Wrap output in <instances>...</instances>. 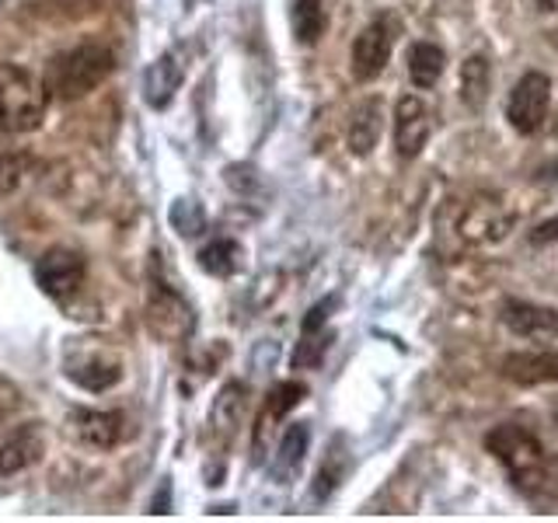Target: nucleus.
<instances>
[{
  "label": "nucleus",
  "mask_w": 558,
  "mask_h": 523,
  "mask_svg": "<svg viewBox=\"0 0 558 523\" xmlns=\"http://www.w3.org/2000/svg\"><path fill=\"white\" fill-rule=\"evenodd\" d=\"M116 70V52L105 42H81L74 49H63L46 66V92L63 101H77L92 95L98 84L109 81Z\"/></svg>",
  "instance_id": "1"
},
{
  "label": "nucleus",
  "mask_w": 558,
  "mask_h": 523,
  "mask_svg": "<svg viewBox=\"0 0 558 523\" xmlns=\"http://www.w3.org/2000/svg\"><path fill=\"white\" fill-rule=\"evenodd\" d=\"M49 92L28 70L0 63V133H32L46 119Z\"/></svg>",
  "instance_id": "2"
},
{
  "label": "nucleus",
  "mask_w": 558,
  "mask_h": 523,
  "mask_svg": "<svg viewBox=\"0 0 558 523\" xmlns=\"http://www.w3.org/2000/svg\"><path fill=\"white\" fill-rule=\"evenodd\" d=\"M485 447L488 453L510 471V478L520 488H541L548 482V458H545V447L534 433H527L523 426L513 423H502L493 433L485 436Z\"/></svg>",
  "instance_id": "3"
},
{
  "label": "nucleus",
  "mask_w": 558,
  "mask_h": 523,
  "mask_svg": "<svg viewBox=\"0 0 558 523\" xmlns=\"http://www.w3.org/2000/svg\"><path fill=\"white\" fill-rule=\"evenodd\" d=\"M548 105H551V81L541 74V70H531V74H523L510 92V101H506V119H510V126L520 136H531L545 126Z\"/></svg>",
  "instance_id": "4"
},
{
  "label": "nucleus",
  "mask_w": 558,
  "mask_h": 523,
  "mask_svg": "<svg viewBox=\"0 0 558 523\" xmlns=\"http://www.w3.org/2000/svg\"><path fill=\"white\" fill-rule=\"evenodd\" d=\"M66 377L84 391H109L122 380V360L105 345L81 342L66 353Z\"/></svg>",
  "instance_id": "5"
},
{
  "label": "nucleus",
  "mask_w": 558,
  "mask_h": 523,
  "mask_svg": "<svg viewBox=\"0 0 558 523\" xmlns=\"http://www.w3.org/2000/svg\"><path fill=\"white\" fill-rule=\"evenodd\" d=\"M395 32H398V25L391 17H374V22L356 35V42H353V77L356 81L366 84L384 74V66H388L391 49H395Z\"/></svg>",
  "instance_id": "6"
},
{
  "label": "nucleus",
  "mask_w": 558,
  "mask_h": 523,
  "mask_svg": "<svg viewBox=\"0 0 558 523\" xmlns=\"http://www.w3.org/2000/svg\"><path fill=\"white\" fill-rule=\"evenodd\" d=\"M84 272H87L84 258L74 248H52L39 258V266H35V279H39L43 293L52 296V301L74 296L84 283Z\"/></svg>",
  "instance_id": "7"
},
{
  "label": "nucleus",
  "mask_w": 558,
  "mask_h": 523,
  "mask_svg": "<svg viewBox=\"0 0 558 523\" xmlns=\"http://www.w3.org/2000/svg\"><path fill=\"white\" fill-rule=\"evenodd\" d=\"M429 133H433L429 105L418 95L398 98V105H395V147H398V157L412 161V157L423 154V147L429 144Z\"/></svg>",
  "instance_id": "8"
},
{
  "label": "nucleus",
  "mask_w": 558,
  "mask_h": 523,
  "mask_svg": "<svg viewBox=\"0 0 558 523\" xmlns=\"http://www.w3.org/2000/svg\"><path fill=\"white\" fill-rule=\"evenodd\" d=\"M510 223H513V217L506 214L496 199H475L464 206L458 231L468 244H493L510 234Z\"/></svg>",
  "instance_id": "9"
},
{
  "label": "nucleus",
  "mask_w": 558,
  "mask_h": 523,
  "mask_svg": "<svg viewBox=\"0 0 558 523\" xmlns=\"http://www.w3.org/2000/svg\"><path fill=\"white\" fill-rule=\"evenodd\" d=\"M502 325L520 339H534V342H551L558 339V311L545 304H531V301H506L502 307Z\"/></svg>",
  "instance_id": "10"
},
{
  "label": "nucleus",
  "mask_w": 558,
  "mask_h": 523,
  "mask_svg": "<svg viewBox=\"0 0 558 523\" xmlns=\"http://www.w3.org/2000/svg\"><path fill=\"white\" fill-rule=\"evenodd\" d=\"M147 311H150V331H154V336H161L168 342H179L192 331L189 304L182 301L179 293L161 287V283H157V290L150 293V307Z\"/></svg>",
  "instance_id": "11"
},
{
  "label": "nucleus",
  "mask_w": 558,
  "mask_h": 523,
  "mask_svg": "<svg viewBox=\"0 0 558 523\" xmlns=\"http://www.w3.org/2000/svg\"><path fill=\"white\" fill-rule=\"evenodd\" d=\"M182 81H185V66L179 63V52L174 49L161 52L144 74V98L150 109H168L171 98L179 95Z\"/></svg>",
  "instance_id": "12"
},
{
  "label": "nucleus",
  "mask_w": 558,
  "mask_h": 523,
  "mask_svg": "<svg viewBox=\"0 0 558 523\" xmlns=\"http://www.w3.org/2000/svg\"><path fill=\"white\" fill-rule=\"evenodd\" d=\"M46 453V436L39 426H25L17 429L14 436H8L0 443V475H17L32 464H39Z\"/></svg>",
  "instance_id": "13"
},
{
  "label": "nucleus",
  "mask_w": 558,
  "mask_h": 523,
  "mask_svg": "<svg viewBox=\"0 0 558 523\" xmlns=\"http://www.w3.org/2000/svg\"><path fill=\"white\" fill-rule=\"evenodd\" d=\"M70 423H74L77 436L95 450H112L119 440H122V412H92V409H77L70 415Z\"/></svg>",
  "instance_id": "14"
},
{
  "label": "nucleus",
  "mask_w": 558,
  "mask_h": 523,
  "mask_svg": "<svg viewBox=\"0 0 558 523\" xmlns=\"http://www.w3.org/2000/svg\"><path fill=\"white\" fill-rule=\"evenodd\" d=\"M502 377H510L523 388L558 380V353H513L502 360Z\"/></svg>",
  "instance_id": "15"
},
{
  "label": "nucleus",
  "mask_w": 558,
  "mask_h": 523,
  "mask_svg": "<svg viewBox=\"0 0 558 523\" xmlns=\"http://www.w3.org/2000/svg\"><path fill=\"white\" fill-rule=\"evenodd\" d=\"M384 133V101L380 98H366L356 105L353 119H349V150L356 157H366Z\"/></svg>",
  "instance_id": "16"
},
{
  "label": "nucleus",
  "mask_w": 558,
  "mask_h": 523,
  "mask_svg": "<svg viewBox=\"0 0 558 523\" xmlns=\"http://www.w3.org/2000/svg\"><path fill=\"white\" fill-rule=\"evenodd\" d=\"M307 388L304 384H296V380H279L276 388L269 391L266 398V409H262L258 415V426H255V447H262V440H266V429L276 423V418H283L287 412H293L296 405L304 401Z\"/></svg>",
  "instance_id": "17"
},
{
  "label": "nucleus",
  "mask_w": 558,
  "mask_h": 523,
  "mask_svg": "<svg viewBox=\"0 0 558 523\" xmlns=\"http://www.w3.org/2000/svg\"><path fill=\"white\" fill-rule=\"evenodd\" d=\"M488 87H493V66H488L482 52H471L461 63V101L468 109L482 112L488 101Z\"/></svg>",
  "instance_id": "18"
},
{
  "label": "nucleus",
  "mask_w": 558,
  "mask_h": 523,
  "mask_svg": "<svg viewBox=\"0 0 558 523\" xmlns=\"http://www.w3.org/2000/svg\"><path fill=\"white\" fill-rule=\"evenodd\" d=\"M444 63H447L444 49L433 46V42H415L409 49V77L418 92H426V87H433L436 81H440Z\"/></svg>",
  "instance_id": "19"
},
{
  "label": "nucleus",
  "mask_w": 558,
  "mask_h": 523,
  "mask_svg": "<svg viewBox=\"0 0 558 523\" xmlns=\"http://www.w3.org/2000/svg\"><path fill=\"white\" fill-rule=\"evenodd\" d=\"M244 412V388L241 384H227V388L214 398V409H209V426L220 436H231L241 423Z\"/></svg>",
  "instance_id": "20"
},
{
  "label": "nucleus",
  "mask_w": 558,
  "mask_h": 523,
  "mask_svg": "<svg viewBox=\"0 0 558 523\" xmlns=\"http://www.w3.org/2000/svg\"><path fill=\"white\" fill-rule=\"evenodd\" d=\"M307 443H311V429L304 423H293L283 433V440H279V450H276V464H272L279 478H290L293 471L301 467L304 453H307Z\"/></svg>",
  "instance_id": "21"
},
{
  "label": "nucleus",
  "mask_w": 558,
  "mask_h": 523,
  "mask_svg": "<svg viewBox=\"0 0 558 523\" xmlns=\"http://www.w3.org/2000/svg\"><path fill=\"white\" fill-rule=\"evenodd\" d=\"M325 25H328V17H325L322 0H296V4H293V35H296V42L314 46L325 35Z\"/></svg>",
  "instance_id": "22"
},
{
  "label": "nucleus",
  "mask_w": 558,
  "mask_h": 523,
  "mask_svg": "<svg viewBox=\"0 0 558 523\" xmlns=\"http://www.w3.org/2000/svg\"><path fill=\"white\" fill-rule=\"evenodd\" d=\"M199 266L214 276H234L241 266V244L231 238H217L209 241L206 248L199 252Z\"/></svg>",
  "instance_id": "23"
},
{
  "label": "nucleus",
  "mask_w": 558,
  "mask_h": 523,
  "mask_svg": "<svg viewBox=\"0 0 558 523\" xmlns=\"http://www.w3.org/2000/svg\"><path fill=\"white\" fill-rule=\"evenodd\" d=\"M345 467H349V458H345V450H342V440L331 447V453L325 458L322 471H318V478H314V499H328L331 492L339 488V482L345 478Z\"/></svg>",
  "instance_id": "24"
},
{
  "label": "nucleus",
  "mask_w": 558,
  "mask_h": 523,
  "mask_svg": "<svg viewBox=\"0 0 558 523\" xmlns=\"http://www.w3.org/2000/svg\"><path fill=\"white\" fill-rule=\"evenodd\" d=\"M328 342H331V331L325 328H301V342L293 349V366L304 370V366H318L322 356L328 353Z\"/></svg>",
  "instance_id": "25"
},
{
  "label": "nucleus",
  "mask_w": 558,
  "mask_h": 523,
  "mask_svg": "<svg viewBox=\"0 0 558 523\" xmlns=\"http://www.w3.org/2000/svg\"><path fill=\"white\" fill-rule=\"evenodd\" d=\"M171 223L179 227V234H182V238H196V234L203 231V209H199L196 203H189V199L174 203V209H171Z\"/></svg>",
  "instance_id": "26"
},
{
  "label": "nucleus",
  "mask_w": 558,
  "mask_h": 523,
  "mask_svg": "<svg viewBox=\"0 0 558 523\" xmlns=\"http://www.w3.org/2000/svg\"><path fill=\"white\" fill-rule=\"evenodd\" d=\"M46 4L60 17H84V14H95L101 8V0H46Z\"/></svg>",
  "instance_id": "27"
},
{
  "label": "nucleus",
  "mask_w": 558,
  "mask_h": 523,
  "mask_svg": "<svg viewBox=\"0 0 558 523\" xmlns=\"http://www.w3.org/2000/svg\"><path fill=\"white\" fill-rule=\"evenodd\" d=\"M17 182H22V168H17L14 157L0 154V196L11 192V188H17Z\"/></svg>",
  "instance_id": "28"
},
{
  "label": "nucleus",
  "mask_w": 558,
  "mask_h": 523,
  "mask_svg": "<svg viewBox=\"0 0 558 523\" xmlns=\"http://www.w3.org/2000/svg\"><path fill=\"white\" fill-rule=\"evenodd\" d=\"M551 241H558V214L545 223H537L531 231V244H551Z\"/></svg>",
  "instance_id": "29"
},
{
  "label": "nucleus",
  "mask_w": 558,
  "mask_h": 523,
  "mask_svg": "<svg viewBox=\"0 0 558 523\" xmlns=\"http://www.w3.org/2000/svg\"><path fill=\"white\" fill-rule=\"evenodd\" d=\"M14 405H17V394H14V388H11L8 380H0V418H8Z\"/></svg>",
  "instance_id": "30"
},
{
  "label": "nucleus",
  "mask_w": 558,
  "mask_h": 523,
  "mask_svg": "<svg viewBox=\"0 0 558 523\" xmlns=\"http://www.w3.org/2000/svg\"><path fill=\"white\" fill-rule=\"evenodd\" d=\"M537 4V11H545V14H551L555 8H558V0H534Z\"/></svg>",
  "instance_id": "31"
},
{
  "label": "nucleus",
  "mask_w": 558,
  "mask_h": 523,
  "mask_svg": "<svg viewBox=\"0 0 558 523\" xmlns=\"http://www.w3.org/2000/svg\"><path fill=\"white\" fill-rule=\"evenodd\" d=\"M555 418H558V401H555Z\"/></svg>",
  "instance_id": "32"
}]
</instances>
